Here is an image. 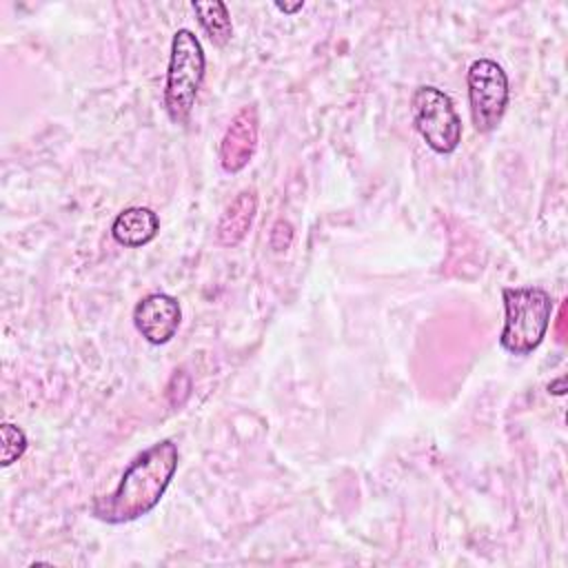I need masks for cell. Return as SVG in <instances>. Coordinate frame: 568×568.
<instances>
[{"instance_id": "cell-1", "label": "cell", "mask_w": 568, "mask_h": 568, "mask_svg": "<svg viewBox=\"0 0 568 568\" xmlns=\"http://www.w3.org/2000/svg\"><path fill=\"white\" fill-rule=\"evenodd\" d=\"M178 444L162 439L142 450L122 473L113 493L95 497L91 513L106 524H126L151 513L178 470Z\"/></svg>"}, {"instance_id": "cell-2", "label": "cell", "mask_w": 568, "mask_h": 568, "mask_svg": "<svg viewBox=\"0 0 568 568\" xmlns=\"http://www.w3.org/2000/svg\"><path fill=\"white\" fill-rule=\"evenodd\" d=\"M504 328L499 344L510 355L532 353L546 337L552 315V297L541 286H506Z\"/></svg>"}, {"instance_id": "cell-3", "label": "cell", "mask_w": 568, "mask_h": 568, "mask_svg": "<svg viewBox=\"0 0 568 568\" xmlns=\"http://www.w3.org/2000/svg\"><path fill=\"white\" fill-rule=\"evenodd\" d=\"M206 58L202 42L191 29H178L171 40V55L164 84V109L175 124H186L200 87L204 82Z\"/></svg>"}, {"instance_id": "cell-4", "label": "cell", "mask_w": 568, "mask_h": 568, "mask_svg": "<svg viewBox=\"0 0 568 568\" xmlns=\"http://www.w3.org/2000/svg\"><path fill=\"white\" fill-rule=\"evenodd\" d=\"M413 124L422 140L439 155L453 153L462 142V120L448 93L433 84H422L410 98Z\"/></svg>"}, {"instance_id": "cell-5", "label": "cell", "mask_w": 568, "mask_h": 568, "mask_svg": "<svg viewBox=\"0 0 568 568\" xmlns=\"http://www.w3.org/2000/svg\"><path fill=\"white\" fill-rule=\"evenodd\" d=\"M470 118L479 133H488L499 126L508 106V75L488 58H479L468 67L466 73Z\"/></svg>"}, {"instance_id": "cell-6", "label": "cell", "mask_w": 568, "mask_h": 568, "mask_svg": "<svg viewBox=\"0 0 568 568\" xmlns=\"http://www.w3.org/2000/svg\"><path fill=\"white\" fill-rule=\"evenodd\" d=\"M180 302L166 293H149L133 308V324L149 344H166L180 328Z\"/></svg>"}, {"instance_id": "cell-7", "label": "cell", "mask_w": 568, "mask_h": 568, "mask_svg": "<svg viewBox=\"0 0 568 568\" xmlns=\"http://www.w3.org/2000/svg\"><path fill=\"white\" fill-rule=\"evenodd\" d=\"M260 120L255 106L240 109L226 126L220 142V164L226 173L242 171L257 149Z\"/></svg>"}, {"instance_id": "cell-8", "label": "cell", "mask_w": 568, "mask_h": 568, "mask_svg": "<svg viewBox=\"0 0 568 568\" xmlns=\"http://www.w3.org/2000/svg\"><path fill=\"white\" fill-rule=\"evenodd\" d=\"M255 211H257V195L253 189H244L240 191L233 202L224 209L217 226H215V240L217 244L222 246H237L251 224H253V217H255Z\"/></svg>"}, {"instance_id": "cell-9", "label": "cell", "mask_w": 568, "mask_h": 568, "mask_svg": "<svg viewBox=\"0 0 568 568\" xmlns=\"http://www.w3.org/2000/svg\"><path fill=\"white\" fill-rule=\"evenodd\" d=\"M160 231V217L146 206H129L120 211L111 224V235L118 244L138 248L149 244Z\"/></svg>"}, {"instance_id": "cell-10", "label": "cell", "mask_w": 568, "mask_h": 568, "mask_svg": "<svg viewBox=\"0 0 568 568\" xmlns=\"http://www.w3.org/2000/svg\"><path fill=\"white\" fill-rule=\"evenodd\" d=\"M200 27L206 31V36L215 42V44H226L233 36V24H231V16L224 2L220 0H197L191 2Z\"/></svg>"}, {"instance_id": "cell-11", "label": "cell", "mask_w": 568, "mask_h": 568, "mask_svg": "<svg viewBox=\"0 0 568 568\" xmlns=\"http://www.w3.org/2000/svg\"><path fill=\"white\" fill-rule=\"evenodd\" d=\"M0 435H2V466H11L13 462H18L24 450H27V435L20 426L4 422L0 426Z\"/></svg>"}, {"instance_id": "cell-12", "label": "cell", "mask_w": 568, "mask_h": 568, "mask_svg": "<svg viewBox=\"0 0 568 568\" xmlns=\"http://www.w3.org/2000/svg\"><path fill=\"white\" fill-rule=\"evenodd\" d=\"M275 7H277L280 11H284V13H295V11H300V9L304 7V2H302V0H297L295 4H286V2H275Z\"/></svg>"}, {"instance_id": "cell-13", "label": "cell", "mask_w": 568, "mask_h": 568, "mask_svg": "<svg viewBox=\"0 0 568 568\" xmlns=\"http://www.w3.org/2000/svg\"><path fill=\"white\" fill-rule=\"evenodd\" d=\"M564 384H566V379L564 377H559L557 382H552V384H548V390L552 393V395H564L566 393V388H564Z\"/></svg>"}]
</instances>
